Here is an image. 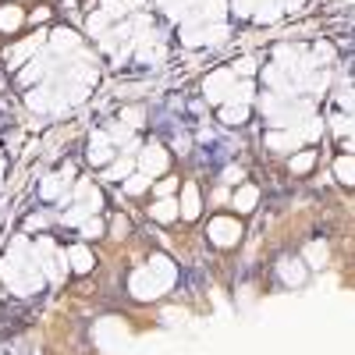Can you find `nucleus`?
Instances as JSON below:
<instances>
[{
	"label": "nucleus",
	"instance_id": "obj_1",
	"mask_svg": "<svg viewBox=\"0 0 355 355\" xmlns=\"http://www.w3.org/2000/svg\"><path fill=\"white\" fill-rule=\"evenodd\" d=\"M0 274H4V284L18 295H28V291H40L46 274L40 270V259H36V249L28 245L25 239H15V245L8 249L4 263H0Z\"/></svg>",
	"mask_w": 355,
	"mask_h": 355
},
{
	"label": "nucleus",
	"instance_id": "obj_2",
	"mask_svg": "<svg viewBox=\"0 0 355 355\" xmlns=\"http://www.w3.org/2000/svg\"><path fill=\"white\" fill-rule=\"evenodd\" d=\"M206 239H210L217 249H234L242 242V224L234 217H214L206 224Z\"/></svg>",
	"mask_w": 355,
	"mask_h": 355
},
{
	"label": "nucleus",
	"instance_id": "obj_3",
	"mask_svg": "<svg viewBox=\"0 0 355 355\" xmlns=\"http://www.w3.org/2000/svg\"><path fill=\"white\" fill-rule=\"evenodd\" d=\"M234 82H239V75H234L231 68H220V71H214L210 78L202 82V96H206V103H227L231 100V89H234Z\"/></svg>",
	"mask_w": 355,
	"mask_h": 355
},
{
	"label": "nucleus",
	"instance_id": "obj_4",
	"mask_svg": "<svg viewBox=\"0 0 355 355\" xmlns=\"http://www.w3.org/2000/svg\"><path fill=\"white\" fill-rule=\"evenodd\" d=\"M128 291L135 295L139 302H153V299H160V295H164V284L150 274V266H139V270L128 277Z\"/></svg>",
	"mask_w": 355,
	"mask_h": 355
},
{
	"label": "nucleus",
	"instance_id": "obj_5",
	"mask_svg": "<svg viewBox=\"0 0 355 355\" xmlns=\"http://www.w3.org/2000/svg\"><path fill=\"white\" fill-rule=\"evenodd\" d=\"M167 164H171V157H167V150L160 142H150V146H142V150H139V171L142 174L160 178L167 171Z\"/></svg>",
	"mask_w": 355,
	"mask_h": 355
},
{
	"label": "nucleus",
	"instance_id": "obj_6",
	"mask_svg": "<svg viewBox=\"0 0 355 355\" xmlns=\"http://www.w3.org/2000/svg\"><path fill=\"white\" fill-rule=\"evenodd\" d=\"M100 206H103V192L93 185V182H82L75 185V210L78 214H85V217H93V214H100Z\"/></svg>",
	"mask_w": 355,
	"mask_h": 355
},
{
	"label": "nucleus",
	"instance_id": "obj_7",
	"mask_svg": "<svg viewBox=\"0 0 355 355\" xmlns=\"http://www.w3.org/2000/svg\"><path fill=\"white\" fill-rule=\"evenodd\" d=\"M89 164L93 167H107L114 164V139L107 132H93V139H89Z\"/></svg>",
	"mask_w": 355,
	"mask_h": 355
},
{
	"label": "nucleus",
	"instance_id": "obj_8",
	"mask_svg": "<svg viewBox=\"0 0 355 355\" xmlns=\"http://www.w3.org/2000/svg\"><path fill=\"white\" fill-rule=\"evenodd\" d=\"M50 33H36V36H28L25 43H15L8 53H4V61H8V68H21V64H28V57H33L40 46H43V40H46Z\"/></svg>",
	"mask_w": 355,
	"mask_h": 355
},
{
	"label": "nucleus",
	"instance_id": "obj_9",
	"mask_svg": "<svg viewBox=\"0 0 355 355\" xmlns=\"http://www.w3.org/2000/svg\"><path fill=\"white\" fill-rule=\"evenodd\" d=\"M277 277H281L288 288H302V284H306V259L284 256V259L277 263Z\"/></svg>",
	"mask_w": 355,
	"mask_h": 355
},
{
	"label": "nucleus",
	"instance_id": "obj_10",
	"mask_svg": "<svg viewBox=\"0 0 355 355\" xmlns=\"http://www.w3.org/2000/svg\"><path fill=\"white\" fill-rule=\"evenodd\" d=\"M302 132L299 128H288V132H270L266 135V150L274 153H291V150H302Z\"/></svg>",
	"mask_w": 355,
	"mask_h": 355
},
{
	"label": "nucleus",
	"instance_id": "obj_11",
	"mask_svg": "<svg viewBox=\"0 0 355 355\" xmlns=\"http://www.w3.org/2000/svg\"><path fill=\"white\" fill-rule=\"evenodd\" d=\"M146 266H150V274H153V277L164 284V291H167V288L178 281V266H174L167 256H150V263H146Z\"/></svg>",
	"mask_w": 355,
	"mask_h": 355
},
{
	"label": "nucleus",
	"instance_id": "obj_12",
	"mask_svg": "<svg viewBox=\"0 0 355 355\" xmlns=\"http://www.w3.org/2000/svg\"><path fill=\"white\" fill-rule=\"evenodd\" d=\"M93 266H96V256L89 252L85 245H71V249H68V270H75V274H93Z\"/></svg>",
	"mask_w": 355,
	"mask_h": 355
},
{
	"label": "nucleus",
	"instance_id": "obj_13",
	"mask_svg": "<svg viewBox=\"0 0 355 355\" xmlns=\"http://www.w3.org/2000/svg\"><path fill=\"white\" fill-rule=\"evenodd\" d=\"M182 217L185 220H196L199 217V210H202V202H199V185L196 182H185V189H182Z\"/></svg>",
	"mask_w": 355,
	"mask_h": 355
},
{
	"label": "nucleus",
	"instance_id": "obj_14",
	"mask_svg": "<svg viewBox=\"0 0 355 355\" xmlns=\"http://www.w3.org/2000/svg\"><path fill=\"white\" fill-rule=\"evenodd\" d=\"M50 46L57 53H75L82 46V40H78V33H71V28H53V33H50Z\"/></svg>",
	"mask_w": 355,
	"mask_h": 355
},
{
	"label": "nucleus",
	"instance_id": "obj_15",
	"mask_svg": "<svg viewBox=\"0 0 355 355\" xmlns=\"http://www.w3.org/2000/svg\"><path fill=\"white\" fill-rule=\"evenodd\" d=\"M256 202H259V189H256V185H242L239 192L231 196L234 214H252V210H256Z\"/></svg>",
	"mask_w": 355,
	"mask_h": 355
},
{
	"label": "nucleus",
	"instance_id": "obj_16",
	"mask_svg": "<svg viewBox=\"0 0 355 355\" xmlns=\"http://www.w3.org/2000/svg\"><path fill=\"white\" fill-rule=\"evenodd\" d=\"M150 217L153 220H160V224H171V220H178L182 217V206H178V199H157L153 206H150Z\"/></svg>",
	"mask_w": 355,
	"mask_h": 355
},
{
	"label": "nucleus",
	"instance_id": "obj_17",
	"mask_svg": "<svg viewBox=\"0 0 355 355\" xmlns=\"http://www.w3.org/2000/svg\"><path fill=\"white\" fill-rule=\"evenodd\" d=\"M21 21H25V11L18 4H4V8H0V33H8V36L18 33Z\"/></svg>",
	"mask_w": 355,
	"mask_h": 355
},
{
	"label": "nucleus",
	"instance_id": "obj_18",
	"mask_svg": "<svg viewBox=\"0 0 355 355\" xmlns=\"http://www.w3.org/2000/svg\"><path fill=\"white\" fill-rule=\"evenodd\" d=\"M128 174H135V157H132V153H125L121 160L107 164V171H103V178H107V182H125Z\"/></svg>",
	"mask_w": 355,
	"mask_h": 355
},
{
	"label": "nucleus",
	"instance_id": "obj_19",
	"mask_svg": "<svg viewBox=\"0 0 355 355\" xmlns=\"http://www.w3.org/2000/svg\"><path fill=\"white\" fill-rule=\"evenodd\" d=\"M64 189H68V182L61 178V171H57V174H46V178H43L40 196H43V199H61V202H64V199H68V196H64Z\"/></svg>",
	"mask_w": 355,
	"mask_h": 355
},
{
	"label": "nucleus",
	"instance_id": "obj_20",
	"mask_svg": "<svg viewBox=\"0 0 355 355\" xmlns=\"http://www.w3.org/2000/svg\"><path fill=\"white\" fill-rule=\"evenodd\" d=\"M220 121L231 125V128H239L249 121V103H224L220 107Z\"/></svg>",
	"mask_w": 355,
	"mask_h": 355
},
{
	"label": "nucleus",
	"instance_id": "obj_21",
	"mask_svg": "<svg viewBox=\"0 0 355 355\" xmlns=\"http://www.w3.org/2000/svg\"><path fill=\"white\" fill-rule=\"evenodd\" d=\"M281 15H284V11H281L277 0H256V11H252V18H256L259 25H274Z\"/></svg>",
	"mask_w": 355,
	"mask_h": 355
},
{
	"label": "nucleus",
	"instance_id": "obj_22",
	"mask_svg": "<svg viewBox=\"0 0 355 355\" xmlns=\"http://www.w3.org/2000/svg\"><path fill=\"white\" fill-rule=\"evenodd\" d=\"M78 234H82V242H96V239H103V234H107V224L93 214V217H85L78 224Z\"/></svg>",
	"mask_w": 355,
	"mask_h": 355
},
{
	"label": "nucleus",
	"instance_id": "obj_23",
	"mask_svg": "<svg viewBox=\"0 0 355 355\" xmlns=\"http://www.w3.org/2000/svg\"><path fill=\"white\" fill-rule=\"evenodd\" d=\"M334 178H338L341 185H355V157L341 153V157L334 160Z\"/></svg>",
	"mask_w": 355,
	"mask_h": 355
},
{
	"label": "nucleus",
	"instance_id": "obj_24",
	"mask_svg": "<svg viewBox=\"0 0 355 355\" xmlns=\"http://www.w3.org/2000/svg\"><path fill=\"white\" fill-rule=\"evenodd\" d=\"M46 78V64L43 61H36V57H33V61H28L21 71H18V82L21 85H33V82H43Z\"/></svg>",
	"mask_w": 355,
	"mask_h": 355
},
{
	"label": "nucleus",
	"instance_id": "obj_25",
	"mask_svg": "<svg viewBox=\"0 0 355 355\" xmlns=\"http://www.w3.org/2000/svg\"><path fill=\"white\" fill-rule=\"evenodd\" d=\"M153 185V178L150 174H142V171H135V174H128L125 178V182H121V189L128 192V196H142L146 189H150Z\"/></svg>",
	"mask_w": 355,
	"mask_h": 355
},
{
	"label": "nucleus",
	"instance_id": "obj_26",
	"mask_svg": "<svg viewBox=\"0 0 355 355\" xmlns=\"http://www.w3.org/2000/svg\"><path fill=\"white\" fill-rule=\"evenodd\" d=\"M327 242H309L306 245V266H316V270H320V266H327Z\"/></svg>",
	"mask_w": 355,
	"mask_h": 355
},
{
	"label": "nucleus",
	"instance_id": "obj_27",
	"mask_svg": "<svg viewBox=\"0 0 355 355\" xmlns=\"http://www.w3.org/2000/svg\"><path fill=\"white\" fill-rule=\"evenodd\" d=\"M132 8H142V0H107L100 11H103L107 18H121V15H128Z\"/></svg>",
	"mask_w": 355,
	"mask_h": 355
},
{
	"label": "nucleus",
	"instance_id": "obj_28",
	"mask_svg": "<svg viewBox=\"0 0 355 355\" xmlns=\"http://www.w3.org/2000/svg\"><path fill=\"white\" fill-rule=\"evenodd\" d=\"M107 25H110V18H107L103 11H93V15H89V21H85L89 36H96V40H103V36H107Z\"/></svg>",
	"mask_w": 355,
	"mask_h": 355
},
{
	"label": "nucleus",
	"instance_id": "obj_29",
	"mask_svg": "<svg viewBox=\"0 0 355 355\" xmlns=\"http://www.w3.org/2000/svg\"><path fill=\"white\" fill-rule=\"evenodd\" d=\"M313 164H316V150L295 153V157H291V174H306V171H313Z\"/></svg>",
	"mask_w": 355,
	"mask_h": 355
},
{
	"label": "nucleus",
	"instance_id": "obj_30",
	"mask_svg": "<svg viewBox=\"0 0 355 355\" xmlns=\"http://www.w3.org/2000/svg\"><path fill=\"white\" fill-rule=\"evenodd\" d=\"M231 71H234V75H245V78H249V75L256 71V57H249V53H245V57H239V61H234V68H231Z\"/></svg>",
	"mask_w": 355,
	"mask_h": 355
},
{
	"label": "nucleus",
	"instance_id": "obj_31",
	"mask_svg": "<svg viewBox=\"0 0 355 355\" xmlns=\"http://www.w3.org/2000/svg\"><path fill=\"white\" fill-rule=\"evenodd\" d=\"M313 61L331 64V61H334V46H331V43H316V46H313Z\"/></svg>",
	"mask_w": 355,
	"mask_h": 355
},
{
	"label": "nucleus",
	"instance_id": "obj_32",
	"mask_svg": "<svg viewBox=\"0 0 355 355\" xmlns=\"http://www.w3.org/2000/svg\"><path fill=\"white\" fill-rule=\"evenodd\" d=\"M231 11H234V18H249L256 11V0H231Z\"/></svg>",
	"mask_w": 355,
	"mask_h": 355
},
{
	"label": "nucleus",
	"instance_id": "obj_33",
	"mask_svg": "<svg viewBox=\"0 0 355 355\" xmlns=\"http://www.w3.org/2000/svg\"><path fill=\"white\" fill-rule=\"evenodd\" d=\"M132 231V224H128V217H121V214H117L114 220H110V234H114V239H125V234Z\"/></svg>",
	"mask_w": 355,
	"mask_h": 355
},
{
	"label": "nucleus",
	"instance_id": "obj_34",
	"mask_svg": "<svg viewBox=\"0 0 355 355\" xmlns=\"http://www.w3.org/2000/svg\"><path fill=\"white\" fill-rule=\"evenodd\" d=\"M121 121H125L128 128H139V125H142V107H128V110H121Z\"/></svg>",
	"mask_w": 355,
	"mask_h": 355
},
{
	"label": "nucleus",
	"instance_id": "obj_35",
	"mask_svg": "<svg viewBox=\"0 0 355 355\" xmlns=\"http://www.w3.org/2000/svg\"><path fill=\"white\" fill-rule=\"evenodd\" d=\"M174 189H178V178H164V182H157V196H160V199L174 196Z\"/></svg>",
	"mask_w": 355,
	"mask_h": 355
},
{
	"label": "nucleus",
	"instance_id": "obj_36",
	"mask_svg": "<svg viewBox=\"0 0 355 355\" xmlns=\"http://www.w3.org/2000/svg\"><path fill=\"white\" fill-rule=\"evenodd\" d=\"M242 178H245V171H242V167H224V182H227V185H239Z\"/></svg>",
	"mask_w": 355,
	"mask_h": 355
},
{
	"label": "nucleus",
	"instance_id": "obj_37",
	"mask_svg": "<svg viewBox=\"0 0 355 355\" xmlns=\"http://www.w3.org/2000/svg\"><path fill=\"white\" fill-rule=\"evenodd\" d=\"M277 4H281L284 15H295V11H302V8H306V0H277Z\"/></svg>",
	"mask_w": 355,
	"mask_h": 355
},
{
	"label": "nucleus",
	"instance_id": "obj_38",
	"mask_svg": "<svg viewBox=\"0 0 355 355\" xmlns=\"http://www.w3.org/2000/svg\"><path fill=\"white\" fill-rule=\"evenodd\" d=\"M46 18H50L46 8H36V11H33V25H36V21H46Z\"/></svg>",
	"mask_w": 355,
	"mask_h": 355
},
{
	"label": "nucleus",
	"instance_id": "obj_39",
	"mask_svg": "<svg viewBox=\"0 0 355 355\" xmlns=\"http://www.w3.org/2000/svg\"><path fill=\"white\" fill-rule=\"evenodd\" d=\"M341 150H345L348 157H355V139H348V142H341Z\"/></svg>",
	"mask_w": 355,
	"mask_h": 355
}]
</instances>
